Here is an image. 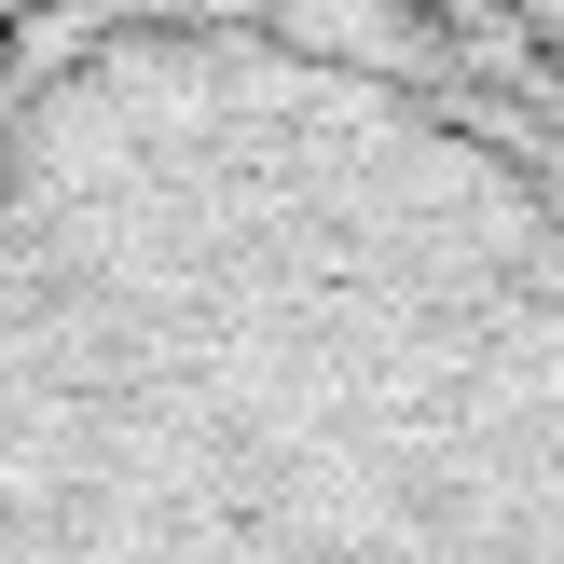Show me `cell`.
Segmentation results:
<instances>
[{
  "instance_id": "6da1fadb",
  "label": "cell",
  "mask_w": 564,
  "mask_h": 564,
  "mask_svg": "<svg viewBox=\"0 0 564 564\" xmlns=\"http://www.w3.org/2000/svg\"><path fill=\"white\" fill-rule=\"evenodd\" d=\"M0 564H564V110L468 0L0 28Z\"/></svg>"
},
{
  "instance_id": "7a4b0ae2",
  "label": "cell",
  "mask_w": 564,
  "mask_h": 564,
  "mask_svg": "<svg viewBox=\"0 0 564 564\" xmlns=\"http://www.w3.org/2000/svg\"><path fill=\"white\" fill-rule=\"evenodd\" d=\"M468 28H482V42H496V55H510V69L564 110V0H468Z\"/></svg>"
},
{
  "instance_id": "3957f363",
  "label": "cell",
  "mask_w": 564,
  "mask_h": 564,
  "mask_svg": "<svg viewBox=\"0 0 564 564\" xmlns=\"http://www.w3.org/2000/svg\"><path fill=\"white\" fill-rule=\"evenodd\" d=\"M14 14H28V0H0V28H14Z\"/></svg>"
}]
</instances>
